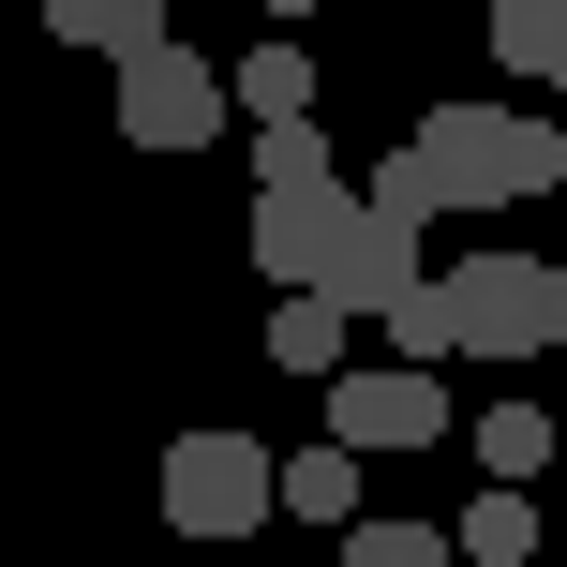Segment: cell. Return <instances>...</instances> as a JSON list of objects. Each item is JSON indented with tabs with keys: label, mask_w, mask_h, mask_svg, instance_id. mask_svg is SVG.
Wrapping results in <instances>:
<instances>
[{
	"label": "cell",
	"mask_w": 567,
	"mask_h": 567,
	"mask_svg": "<svg viewBox=\"0 0 567 567\" xmlns=\"http://www.w3.org/2000/svg\"><path fill=\"white\" fill-rule=\"evenodd\" d=\"M373 329H389V359H463V313H449V284H389V299H373Z\"/></svg>",
	"instance_id": "ba28073f"
},
{
	"label": "cell",
	"mask_w": 567,
	"mask_h": 567,
	"mask_svg": "<svg viewBox=\"0 0 567 567\" xmlns=\"http://www.w3.org/2000/svg\"><path fill=\"white\" fill-rule=\"evenodd\" d=\"M255 179H329V135L313 120H255Z\"/></svg>",
	"instance_id": "9a60e30c"
},
{
	"label": "cell",
	"mask_w": 567,
	"mask_h": 567,
	"mask_svg": "<svg viewBox=\"0 0 567 567\" xmlns=\"http://www.w3.org/2000/svg\"><path fill=\"white\" fill-rule=\"evenodd\" d=\"M449 313H463V359H523V343H553V255H463V269H449Z\"/></svg>",
	"instance_id": "5b68a950"
},
{
	"label": "cell",
	"mask_w": 567,
	"mask_h": 567,
	"mask_svg": "<svg viewBox=\"0 0 567 567\" xmlns=\"http://www.w3.org/2000/svg\"><path fill=\"white\" fill-rule=\"evenodd\" d=\"M553 343H567V269H553Z\"/></svg>",
	"instance_id": "2e32d148"
},
{
	"label": "cell",
	"mask_w": 567,
	"mask_h": 567,
	"mask_svg": "<svg viewBox=\"0 0 567 567\" xmlns=\"http://www.w3.org/2000/svg\"><path fill=\"white\" fill-rule=\"evenodd\" d=\"M343 567H463L449 523H343Z\"/></svg>",
	"instance_id": "4fadbf2b"
},
{
	"label": "cell",
	"mask_w": 567,
	"mask_h": 567,
	"mask_svg": "<svg viewBox=\"0 0 567 567\" xmlns=\"http://www.w3.org/2000/svg\"><path fill=\"white\" fill-rule=\"evenodd\" d=\"M553 179H567L553 120H523V105H433L359 195L389 209V225H433V209H523V195H553Z\"/></svg>",
	"instance_id": "6da1fadb"
},
{
	"label": "cell",
	"mask_w": 567,
	"mask_h": 567,
	"mask_svg": "<svg viewBox=\"0 0 567 567\" xmlns=\"http://www.w3.org/2000/svg\"><path fill=\"white\" fill-rule=\"evenodd\" d=\"M150 30H165V0H45V45H150Z\"/></svg>",
	"instance_id": "7c38bea8"
},
{
	"label": "cell",
	"mask_w": 567,
	"mask_h": 567,
	"mask_svg": "<svg viewBox=\"0 0 567 567\" xmlns=\"http://www.w3.org/2000/svg\"><path fill=\"white\" fill-rule=\"evenodd\" d=\"M165 16H179V0H165Z\"/></svg>",
	"instance_id": "d6986e66"
},
{
	"label": "cell",
	"mask_w": 567,
	"mask_h": 567,
	"mask_svg": "<svg viewBox=\"0 0 567 567\" xmlns=\"http://www.w3.org/2000/svg\"><path fill=\"white\" fill-rule=\"evenodd\" d=\"M225 105H239V120H313V60H299V45L269 30V45H255V60L225 75Z\"/></svg>",
	"instance_id": "30bf717a"
},
{
	"label": "cell",
	"mask_w": 567,
	"mask_h": 567,
	"mask_svg": "<svg viewBox=\"0 0 567 567\" xmlns=\"http://www.w3.org/2000/svg\"><path fill=\"white\" fill-rule=\"evenodd\" d=\"M478 463H493V478H538V463H553V419H538V403H493V419H478Z\"/></svg>",
	"instance_id": "5bb4252c"
},
{
	"label": "cell",
	"mask_w": 567,
	"mask_h": 567,
	"mask_svg": "<svg viewBox=\"0 0 567 567\" xmlns=\"http://www.w3.org/2000/svg\"><path fill=\"white\" fill-rule=\"evenodd\" d=\"M449 553H463V567H538V493H523V478L478 493V508L449 523Z\"/></svg>",
	"instance_id": "52a82bcc"
},
{
	"label": "cell",
	"mask_w": 567,
	"mask_h": 567,
	"mask_svg": "<svg viewBox=\"0 0 567 567\" xmlns=\"http://www.w3.org/2000/svg\"><path fill=\"white\" fill-rule=\"evenodd\" d=\"M284 523H329L343 538V523H359V449H299L284 463Z\"/></svg>",
	"instance_id": "8fae6325"
},
{
	"label": "cell",
	"mask_w": 567,
	"mask_h": 567,
	"mask_svg": "<svg viewBox=\"0 0 567 567\" xmlns=\"http://www.w3.org/2000/svg\"><path fill=\"white\" fill-rule=\"evenodd\" d=\"M225 120H239V105H225V75H209L179 30L120 45V135H135V150H165V165H179V150H209Z\"/></svg>",
	"instance_id": "3957f363"
},
{
	"label": "cell",
	"mask_w": 567,
	"mask_h": 567,
	"mask_svg": "<svg viewBox=\"0 0 567 567\" xmlns=\"http://www.w3.org/2000/svg\"><path fill=\"white\" fill-rule=\"evenodd\" d=\"M269 16H313V0H269Z\"/></svg>",
	"instance_id": "e0dca14e"
},
{
	"label": "cell",
	"mask_w": 567,
	"mask_h": 567,
	"mask_svg": "<svg viewBox=\"0 0 567 567\" xmlns=\"http://www.w3.org/2000/svg\"><path fill=\"white\" fill-rule=\"evenodd\" d=\"M463 419V403L449 389H433V373L419 359H373V373H329V449H433V433H449Z\"/></svg>",
	"instance_id": "277c9868"
},
{
	"label": "cell",
	"mask_w": 567,
	"mask_h": 567,
	"mask_svg": "<svg viewBox=\"0 0 567 567\" xmlns=\"http://www.w3.org/2000/svg\"><path fill=\"white\" fill-rule=\"evenodd\" d=\"M284 508V463L255 449V433H165V523L179 538H255V523Z\"/></svg>",
	"instance_id": "7a4b0ae2"
},
{
	"label": "cell",
	"mask_w": 567,
	"mask_h": 567,
	"mask_svg": "<svg viewBox=\"0 0 567 567\" xmlns=\"http://www.w3.org/2000/svg\"><path fill=\"white\" fill-rule=\"evenodd\" d=\"M493 60L538 75V90H567V0H493Z\"/></svg>",
	"instance_id": "9c48e42d"
},
{
	"label": "cell",
	"mask_w": 567,
	"mask_h": 567,
	"mask_svg": "<svg viewBox=\"0 0 567 567\" xmlns=\"http://www.w3.org/2000/svg\"><path fill=\"white\" fill-rule=\"evenodd\" d=\"M553 135H567V105H553Z\"/></svg>",
	"instance_id": "ac0fdd59"
},
{
	"label": "cell",
	"mask_w": 567,
	"mask_h": 567,
	"mask_svg": "<svg viewBox=\"0 0 567 567\" xmlns=\"http://www.w3.org/2000/svg\"><path fill=\"white\" fill-rule=\"evenodd\" d=\"M343 329H359L343 299H269V373H313V389H329V373H343Z\"/></svg>",
	"instance_id": "8992f818"
}]
</instances>
